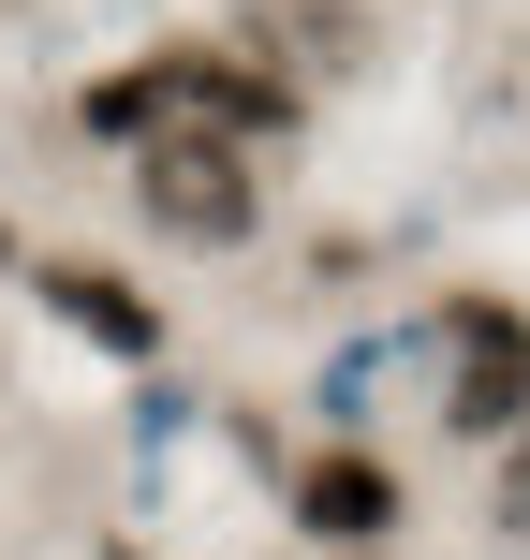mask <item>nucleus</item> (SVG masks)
<instances>
[{"label":"nucleus","instance_id":"7ed1b4c3","mask_svg":"<svg viewBox=\"0 0 530 560\" xmlns=\"http://www.w3.org/2000/svg\"><path fill=\"white\" fill-rule=\"evenodd\" d=\"M295 516L325 546H368V532H398V472H384V457H309V472H295Z\"/></svg>","mask_w":530,"mask_h":560},{"label":"nucleus","instance_id":"f257e3e1","mask_svg":"<svg viewBox=\"0 0 530 560\" xmlns=\"http://www.w3.org/2000/svg\"><path fill=\"white\" fill-rule=\"evenodd\" d=\"M133 207L163 236H251V148H222V133H148V163H133Z\"/></svg>","mask_w":530,"mask_h":560},{"label":"nucleus","instance_id":"20e7f679","mask_svg":"<svg viewBox=\"0 0 530 560\" xmlns=\"http://www.w3.org/2000/svg\"><path fill=\"white\" fill-rule=\"evenodd\" d=\"M45 310H59V325H89L104 354H163V310H148L118 266H45Z\"/></svg>","mask_w":530,"mask_h":560},{"label":"nucleus","instance_id":"f03ea898","mask_svg":"<svg viewBox=\"0 0 530 560\" xmlns=\"http://www.w3.org/2000/svg\"><path fill=\"white\" fill-rule=\"evenodd\" d=\"M443 413L457 428H516L530 413V325H516V310H457V398H443Z\"/></svg>","mask_w":530,"mask_h":560}]
</instances>
